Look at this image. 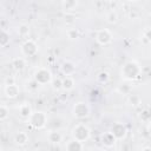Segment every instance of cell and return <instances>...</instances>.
<instances>
[{
  "mask_svg": "<svg viewBox=\"0 0 151 151\" xmlns=\"http://www.w3.org/2000/svg\"><path fill=\"white\" fill-rule=\"evenodd\" d=\"M28 118H29V124L35 129H41L46 125V114L41 111L31 113Z\"/></svg>",
  "mask_w": 151,
  "mask_h": 151,
  "instance_id": "1",
  "label": "cell"
},
{
  "mask_svg": "<svg viewBox=\"0 0 151 151\" xmlns=\"http://www.w3.org/2000/svg\"><path fill=\"white\" fill-rule=\"evenodd\" d=\"M72 134H73V138H74L76 140L84 143V142L87 140L88 137H90V130L87 129V126H85V125H83V124H79V125H77V126L73 129Z\"/></svg>",
  "mask_w": 151,
  "mask_h": 151,
  "instance_id": "2",
  "label": "cell"
},
{
  "mask_svg": "<svg viewBox=\"0 0 151 151\" xmlns=\"http://www.w3.org/2000/svg\"><path fill=\"white\" fill-rule=\"evenodd\" d=\"M52 79V76H51V72L45 70V68H41L39 71H37L35 73V80L37 83L39 84H46V83H50Z\"/></svg>",
  "mask_w": 151,
  "mask_h": 151,
  "instance_id": "3",
  "label": "cell"
},
{
  "mask_svg": "<svg viewBox=\"0 0 151 151\" xmlns=\"http://www.w3.org/2000/svg\"><path fill=\"white\" fill-rule=\"evenodd\" d=\"M73 114L77 118H84L88 114V106L84 103H77L73 107Z\"/></svg>",
  "mask_w": 151,
  "mask_h": 151,
  "instance_id": "4",
  "label": "cell"
},
{
  "mask_svg": "<svg viewBox=\"0 0 151 151\" xmlns=\"http://www.w3.org/2000/svg\"><path fill=\"white\" fill-rule=\"evenodd\" d=\"M111 34H110V32L107 31V29H101V31H99L98 33H97V37H96V39H97V41L100 44V45H106V44H109L110 41H111Z\"/></svg>",
  "mask_w": 151,
  "mask_h": 151,
  "instance_id": "5",
  "label": "cell"
},
{
  "mask_svg": "<svg viewBox=\"0 0 151 151\" xmlns=\"http://www.w3.org/2000/svg\"><path fill=\"white\" fill-rule=\"evenodd\" d=\"M37 52V45L32 41V40H27L24 45H22V53L26 55H32Z\"/></svg>",
  "mask_w": 151,
  "mask_h": 151,
  "instance_id": "6",
  "label": "cell"
},
{
  "mask_svg": "<svg viewBox=\"0 0 151 151\" xmlns=\"http://www.w3.org/2000/svg\"><path fill=\"white\" fill-rule=\"evenodd\" d=\"M111 133L114 136V138H122L125 134V129H124V126L122 124H116L112 127V132Z\"/></svg>",
  "mask_w": 151,
  "mask_h": 151,
  "instance_id": "7",
  "label": "cell"
},
{
  "mask_svg": "<svg viewBox=\"0 0 151 151\" xmlns=\"http://www.w3.org/2000/svg\"><path fill=\"white\" fill-rule=\"evenodd\" d=\"M5 91H6V96H7L8 98H15V97L19 94V90H18V87L15 86V84L7 85Z\"/></svg>",
  "mask_w": 151,
  "mask_h": 151,
  "instance_id": "8",
  "label": "cell"
},
{
  "mask_svg": "<svg viewBox=\"0 0 151 151\" xmlns=\"http://www.w3.org/2000/svg\"><path fill=\"white\" fill-rule=\"evenodd\" d=\"M66 149L67 150H81V149H84V146H83V143L81 142H78V140L74 139V140L67 143Z\"/></svg>",
  "mask_w": 151,
  "mask_h": 151,
  "instance_id": "9",
  "label": "cell"
},
{
  "mask_svg": "<svg viewBox=\"0 0 151 151\" xmlns=\"http://www.w3.org/2000/svg\"><path fill=\"white\" fill-rule=\"evenodd\" d=\"M28 140V137L25 132H19L17 136H15V143L19 144V145H25Z\"/></svg>",
  "mask_w": 151,
  "mask_h": 151,
  "instance_id": "10",
  "label": "cell"
},
{
  "mask_svg": "<svg viewBox=\"0 0 151 151\" xmlns=\"http://www.w3.org/2000/svg\"><path fill=\"white\" fill-rule=\"evenodd\" d=\"M61 70H63V72H64L66 76H70V74H72V73L74 72V66H73V64H71V63H64Z\"/></svg>",
  "mask_w": 151,
  "mask_h": 151,
  "instance_id": "11",
  "label": "cell"
},
{
  "mask_svg": "<svg viewBox=\"0 0 151 151\" xmlns=\"http://www.w3.org/2000/svg\"><path fill=\"white\" fill-rule=\"evenodd\" d=\"M73 85H74V81L71 77H66L63 81H61V87H64L65 90H71L73 88Z\"/></svg>",
  "mask_w": 151,
  "mask_h": 151,
  "instance_id": "12",
  "label": "cell"
},
{
  "mask_svg": "<svg viewBox=\"0 0 151 151\" xmlns=\"http://www.w3.org/2000/svg\"><path fill=\"white\" fill-rule=\"evenodd\" d=\"M64 8L67 9V11H71L76 6H77V0H64Z\"/></svg>",
  "mask_w": 151,
  "mask_h": 151,
  "instance_id": "13",
  "label": "cell"
},
{
  "mask_svg": "<svg viewBox=\"0 0 151 151\" xmlns=\"http://www.w3.org/2000/svg\"><path fill=\"white\" fill-rule=\"evenodd\" d=\"M48 139H50V142H52V143H58V142H60V139H61V134H60L59 132H51V133L48 134Z\"/></svg>",
  "mask_w": 151,
  "mask_h": 151,
  "instance_id": "14",
  "label": "cell"
},
{
  "mask_svg": "<svg viewBox=\"0 0 151 151\" xmlns=\"http://www.w3.org/2000/svg\"><path fill=\"white\" fill-rule=\"evenodd\" d=\"M32 112H31V107L28 106V105H22L21 107H20V114L22 116V117H29V114H31Z\"/></svg>",
  "mask_w": 151,
  "mask_h": 151,
  "instance_id": "15",
  "label": "cell"
},
{
  "mask_svg": "<svg viewBox=\"0 0 151 151\" xmlns=\"http://www.w3.org/2000/svg\"><path fill=\"white\" fill-rule=\"evenodd\" d=\"M8 117V111L5 106H0V120L6 119Z\"/></svg>",
  "mask_w": 151,
  "mask_h": 151,
  "instance_id": "16",
  "label": "cell"
},
{
  "mask_svg": "<svg viewBox=\"0 0 151 151\" xmlns=\"http://www.w3.org/2000/svg\"><path fill=\"white\" fill-rule=\"evenodd\" d=\"M13 66L17 68V70H20L24 67V60L22 59H15L13 61Z\"/></svg>",
  "mask_w": 151,
  "mask_h": 151,
  "instance_id": "17",
  "label": "cell"
},
{
  "mask_svg": "<svg viewBox=\"0 0 151 151\" xmlns=\"http://www.w3.org/2000/svg\"><path fill=\"white\" fill-rule=\"evenodd\" d=\"M68 37H70L71 39H76V38L78 37V31H77V29H70V31H68Z\"/></svg>",
  "mask_w": 151,
  "mask_h": 151,
  "instance_id": "18",
  "label": "cell"
},
{
  "mask_svg": "<svg viewBox=\"0 0 151 151\" xmlns=\"http://www.w3.org/2000/svg\"><path fill=\"white\" fill-rule=\"evenodd\" d=\"M105 1H109V2H111V1H114V0H105Z\"/></svg>",
  "mask_w": 151,
  "mask_h": 151,
  "instance_id": "19",
  "label": "cell"
},
{
  "mask_svg": "<svg viewBox=\"0 0 151 151\" xmlns=\"http://www.w3.org/2000/svg\"><path fill=\"white\" fill-rule=\"evenodd\" d=\"M129 1H133V0H129Z\"/></svg>",
  "mask_w": 151,
  "mask_h": 151,
  "instance_id": "20",
  "label": "cell"
},
{
  "mask_svg": "<svg viewBox=\"0 0 151 151\" xmlns=\"http://www.w3.org/2000/svg\"><path fill=\"white\" fill-rule=\"evenodd\" d=\"M0 150H1V146H0Z\"/></svg>",
  "mask_w": 151,
  "mask_h": 151,
  "instance_id": "21",
  "label": "cell"
}]
</instances>
